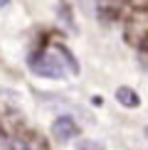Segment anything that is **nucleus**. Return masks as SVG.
Wrapping results in <instances>:
<instances>
[{"label": "nucleus", "mask_w": 148, "mask_h": 150, "mask_svg": "<svg viewBox=\"0 0 148 150\" xmlns=\"http://www.w3.org/2000/svg\"><path fill=\"white\" fill-rule=\"evenodd\" d=\"M27 67L37 76H45V79H64V71H67L54 49H49V52L37 49V52H32L27 57Z\"/></svg>", "instance_id": "1"}, {"label": "nucleus", "mask_w": 148, "mask_h": 150, "mask_svg": "<svg viewBox=\"0 0 148 150\" xmlns=\"http://www.w3.org/2000/svg\"><path fill=\"white\" fill-rule=\"evenodd\" d=\"M52 135L59 143H69L72 138L79 135V126L74 123L72 116H59V118H54V123H52Z\"/></svg>", "instance_id": "2"}, {"label": "nucleus", "mask_w": 148, "mask_h": 150, "mask_svg": "<svg viewBox=\"0 0 148 150\" xmlns=\"http://www.w3.org/2000/svg\"><path fill=\"white\" fill-rule=\"evenodd\" d=\"M96 15L101 17V22L114 25L123 17V8L121 3H114V0H96Z\"/></svg>", "instance_id": "3"}, {"label": "nucleus", "mask_w": 148, "mask_h": 150, "mask_svg": "<svg viewBox=\"0 0 148 150\" xmlns=\"http://www.w3.org/2000/svg\"><path fill=\"white\" fill-rule=\"evenodd\" d=\"M116 101L121 106H126V108H138L141 96H138L136 89H131V86H119V89H116Z\"/></svg>", "instance_id": "4"}, {"label": "nucleus", "mask_w": 148, "mask_h": 150, "mask_svg": "<svg viewBox=\"0 0 148 150\" xmlns=\"http://www.w3.org/2000/svg\"><path fill=\"white\" fill-rule=\"evenodd\" d=\"M52 49L57 52V57L62 59V64H64V69H69L72 74H79V64H77V59L72 57V52L67 49L64 45H59V42H54L52 45Z\"/></svg>", "instance_id": "5"}, {"label": "nucleus", "mask_w": 148, "mask_h": 150, "mask_svg": "<svg viewBox=\"0 0 148 150\" xmlns=\"http://www.w3.org/2000/svg\"><path fill=\"white\" fill-rule=\"evenodd\" d=\"M143 35H146V30H141L136 22H128L126 25V42H128V45L138 47V42H141V37H143Z\"/></svg>", "instance_id": "6"}, {"label": "nucleus", "mask_w": 148, "mask_h": 150, "mask_svg": "<svg viewBox=\"0 0 148 150\" xmlns=\"http://www.w3.org/2000/svg\"><path fill=\"white\" fill-rule=\"evenodd\" d=\"M3 150H27V148H25L20 140H15V138H8V135H3Z\"/></svg>", "instance_id": "7"}, {"label": "nucleus", "mask_w": 148, "mask_h": 150, "mask_svg": "<svg viewBox=\"0 0 148 150\" xmlns=\"http://www.w3.org/2000/svg\"><path fill=\"white\" fill-rule=\"evenodd\" d=\"M123 3H126L133 12H143V10H148V0H123Z\"/></svg>", "instance_id": "8"}, {"label": "nucleus", "mask_w": 148, "mask_h": 150, "mask_svg": "<svg viewBox=\"0 0 148 150\" xmlns=\"http://www.w3.org/2000/svg\"><path fill=\"white\" fill-rule=\"evenodd\" d=\"M79 150H104V145L99 140H84L82 145H79Z\"/></svg>", "instance_id": "9"}, {"label": "nucleus", "mask_w": 148, "mask_h": 150, "mask_svg": "<svg viewBox=\"0 0 148 150\" xmlns=\"http://www.w3.org/2000/svg\"><path fill=\"white\" fill-rule=\"evenodd\" d=\"M138 52H141V57H148V32L141 37V42H138Z\"/></svg>", "instance_id": "10"}, {"label": "nucleus", "mask_w": 148, "mask_h": 150, "mask_svg": "<svg viewBox=\"0 0 148 150\" xmlns=\"http://www.w3.org/2000/svg\"><path fill=\"white\" fill-rule=\"evenodd\" d=\"M136 15H141V20H143V22H148V10H143V12H136Z\"/></svg>", "instance_id": "11"}, {"label": "nucleus", "mask_w": 148, "mask_h": 150, "mask_svg": "<svg viewBox=\"0 0 148 150\" xmlns=\"http://www.w3.org/2000/svg\"><path fill=\"white\" fill-rule=\"evenodd\" d=\"M114 3H123V0H114Z\"/></svg>", "instance_id": "12"}]
</instances>
